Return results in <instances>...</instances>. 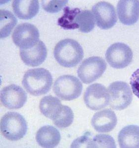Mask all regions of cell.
<instances>
[{
    "label": "cell",
    "instance_id": "6da1fadb",
    "mask_svg": "<svg viewBox=\"0 0 139 148\" xmlns=\"http://www.w3.org/2000/svg\"><path fill=\"white\" fill-rule=\"evenodd\" d=\"M22 84L31 95L39 96L46 94L51 90L53 77L50 71L44 68L29 69L23 76Z\"/></svg>",
    "mask_w": 139,
    "mask_h": 148
},
{
    "label": "cell",
    "instance_id": "7a4b0ae2",
    "mask_svg": "<svg viewBox=\"0 0 139 148\" xmlns=\"http://www.w3.org/2000/svg\"><path fill=\"white\" fill-rule=\"evenodd\" d=\"M55 59L60 66L72 68L80 63L84 57L83 48L77 41L66 38L59 41L54 51Z\"/></svg>",
    "mask_w": 139,
    "mask_h": 148
},
{
    "label": "cell",
    "instance_id": "3957f363",
    "mask_svg": "<svg viewBox=\"0 0 139 148\" xmlns=\"http://www.w3.org/2000/svg\"><path fill=\"white\" fill-rule=\"evenodd\" d=\"M27 124L24 118L18 113L8 112L1 121V131L6 138L12 141L20 140L27 132Z\"/></svg>",
    "mask_w": 139,
    "mask_h": 148
},
{
    "label": "cell",
    "instance_id": "277c9868",
    "mask_svg": "<svg viewBox=\"0 0 139 148\" xmlns=\"http://www.w3.org/2000/svg\"><path fill=\"white\" fill-rule=\"evenodd\" d=\"M83 85L78 78L74 76H60L55 81L53 90L55 94L61 100L72 101L81 95Z\"/></svg>",
    "mask_w": 139,
    "mask_h": 148
},
{
    "label": "cell",
    "instance_id": "5b68a950",
    "mask_svg": "<svg viewBox=\"0 0 139 148\" xmlns=\"http://www.w3.org/2000/svg\"><path fill=\"white\" fill-rule=\"evenodd\" d=\"M107 68L104 59L93 56L85 60L77 70V74L81 81L84 84L94 82L101 77Z\"/></svg>",
    "mask_w": 139,
    "mask_h": 148
},
{
    "label": "cell",
    "instance_id": "8992f818",
    "mask_svg": "<svg viewBox=\"0 0 139 148\" xmlns=\"http://www.w3.org/2000/svg\"><path fill=\"white\" fill-rule=\"evenodd\" d=\"M110 95L109 106L116 110H122L128 107L133 100V94L129 85L123 81H116L108 88Z\"/></svg>",
    "mask_w": 139,
    "mask_h": 148
},
{
    "label": "cell",
    "instance_id": "52a82bcc",
    "mask_svg": "<svg viewBox=\"0 0 139 148\" xmlns=\"http://www.w3.org/2000/svg\"><path fill=\"white\" fill-rule=\"evenodd\" d=\"M39 32L36 27L28 23L17 26L13 31V42L20 49H29L34 47L39 41Z\"/></svg>",
    "mask_w": 139,
    "mask_h": 148
},
{
    "label": "cell",
    "instance_id": "ba28073f",
    "mask_svg": "<svg viewBox=\"0 0 139 148\" xmlns=\"http://www.w3.org/2000/svg\"><path fill=\"white\" fill-rule=\"evenodd\" d=\"M133 57L132 50L124 43H115L109 46L106 53V59L108 64L116 69L128 66L132 62Z\"/></svg>",
    "mask_w": 139,
    "mask_h": 148
},
{
    "label": "cell",
    "instance_id": "9c48e42d",
    "mask_svg": "<svg viewBox=\"0 0 139 148\" xmlns=\"http://www.w3.org/2000/svg\"><path fill=\"white\" fill-rule=\"evenodd\" d=\"M86 106L93 110H99L109 105L110 95L108 89L102 84L95 83L89 86L84 95Z\"/></svg>",
    "mask_w": 139,
    "mask_h": 148
},
{
    "label": "cell",
    "instance_id": "30bf717a",
    "mask_svg": "<svg viewBox=\"0 0 139 148\" xmlns=\"http://www.w3.org/2000/svg\"><path fill=\"white\" fill-rule=\"evenodd\" d=\"M97 25L103 30H108L117 21L116 11L114 6L108 2H101L92 8Z\"/></svg>",
    "mask_w": 139,
    "mask_h": 148
},
{
    "label": "cell",
    "instance_id": "8fae6325",
    "mask_svg": "<svg viewBox=\"0 0 139 148\" xmlns=\"http://www.w3.org/2000/svg\"><path fill=\"white\" fill-rule=\"evenodd\" d=\"M27 100L26 92L20 86L12 84L3 88L1 92V101L8 109H18L23 107Z\"/></svg>",
    "mask_w": 139,
    "mask_h": 148
},
{
    "label": "cell",
    "instance_id": "7c38bea8",
    "mask_svg": "<svg viewBox=\"0 0 139 148\" xmlns=\"http://www.w3.org/2000/svg\"><path fill=\"white\" fill-rule=\"evenodd\" d=\"M117 13L123 24L134 25L139 19V1H120L117 5Z\"/></svg>",
    "mask_w": 139,
    "mask_h": 148
},
{
    "label": "cell",
    "instance_id": "4fadbf2b",
    "mask_svg": "<svg viewBox=\"0 0 139 148\" xmlns=\"http://www.w3.org/2000/svg\"><path fill=\"white\" fill-rule=\"evenodd\" d=\"M117 123L116 114L111 109H106L97 112L93 116L91 124L97 132H109L114 129Z\"/></svg>",
    "mask_w": 139,
    "mask_h": 148
},
{
    "label": "cell",
    "instance_id": "5bb4252c",
    "mask_svg": "<svg viewBox=\"0 0 139 148\" xmlns=\"http://www.w3.org/2000/svg\"><path fill=\"white\" fill-rule=\"evenodd\" d=\"M19 54L22 61L26 65L35 67L44 62L47 57V49L44 43L40 40L30 49H20Z\"/></svg>",
    "mask_w": 139,
    "mask_h": 148
},
{
    "label": "cell",
    "instance_id": "9a60e30c",
    "mask_svg": "<svg viewBox=\"0 0 139 148\" xmlns=\"http://www.w3.org/2000/svg\"><path fill=\"white\" fill-rule=\"evenodd\" d=\"M36 139L43 148H55L60 143L61 135L57 129L51 125L41 127L37 132Z\"/></svg>",
    "mask_w": 139,
    "mask_h": 148
},
{
    "label": "cell",
    "instance_id": "2e32d148",
    "mask_svg": "<svg viewBox=\"0 0 139 148\" xmlns=\"http://www.w3.org/2000/svg\"><path fill=\"white\" fill-rule=\"evenodd\" d=\"M12 7L15 15L22 20L32 19L38 14L39 10V3L37 0H15Z\"/></svg>",
    "mask_w": 139,
    "mask_h": 148
},
{
    "label": "cell",
    "instance_id": "e0dca14e",
    "mask_svg": "<svg viewBox=\"0 0 139 148\" xmlns=\"http://www.w3.org/2000/svg\"><path fill=\"white\" fill-rule=\"evenodd\" d=\"M65 106L57 97L48 95L43 97L40 101L39 108L40 111L45 117L54 121L56 120L61 115Z\"/></svg>",
    "mask_w": 139,
    "mask_h": 148
},
{
    "label": "cell",
    "instance_id": "ac0fdd59",
    "mask_svg": "<svg viewBox=\"0 0 139 148\" xmlns=\"http://www.w3.org/2000/svg\"><path fill=\"white\" fill-rule=\"evenodd\" d=\"M119 146L122 148H139V127L129 125L124 127L118 135Z\"/></svg>",
    "mask_w": 139,
    "mask_h": 148
},
{
    "label": "cell",
    "instance_id": "d6986e66",
    "mask_svg": "<svg viewBox=\"0 0 139 148\" xmlns=\"http://www.w3.org/2000/svg\"><path fill=\"white\" fill-rule=\"evenodd\" d=\"M76 29L82 33H88L93 31L95 26V19L89 10H79L74 19Z\"/></svg>",
    "mask_w": 139,
    "mask_h": 148
},
{
    "label": "cell",
    "instance_id": "ffe728a7",
    "mask_svg": "<svg viewBox=\"0 0 139 148\" xmlns=\"http://www.w3.org/2000/svg\"><path fill=\"white\" fill-rule=\"evenodd\" d=\"M1 38H7L17 23V18L11 12L6 10H0Z\"/></svg>",
    "mask_w": 139,
    "mask_h": 148
},
{
    "label": "cell",
    "instance_id": "44dd1931",
    "mask_svg": "<svg viewBox=\"0 0 139 148\" xmlns=\"http://www.w3.org/2000/svg\"><path fill=\"white\" fill-rule=\"evenodd\" d=\"M114 139L109 135L98 134L90 138L87 148H116Z\"/></svg>",
    "mask_w": 139,
    "mask_h": 148
},
{
    "label": "cell",
    "instance_id": "7402d4cb",
    "mask_svg": "<svg viewBox=\"0 0 139 148\" xmlns=\"http://www.w3.org/2000/svg\"><path fill=\"white\" fill-rule=\"evenodd\" d=\"M80 10L78 8L70 10L66 7L65 8V13L63 16L59 19L58 24L65 29H75L74 19L77 13Z\"/></svg>",
    "mask_w": 139,
    "mask_h": 148
},
{
    "label": "cell",
    "instance_id": "603a6c76",
    "mask_svg": "<svg viewBox=\"0 0 139 148\" xmlns=\"http://www.w3.org/2000/svg\"><path fill=\"white\" fill-rule=\"evenodd\" d=\"M74 120V113L70 107L65 106L63 112L60 117L54 121V123L60 128L70 127Z\"/></svg>",
    "mask_w": 139,
    "mask_h": 148
},
{
    "label": "cell",
    "instance_id": "cb8c5ba5",
    "mask_svg": "<svg viewBox=\"0 0 139 148\" xmlns=\"http://www.w3.org/2000/svg\"><path fill=\"white\" fill-rule=\"evenodd\" d=\"M42 6L47 12L54 13L58 12L66 5L68 1H42Z\"/></svg>",
    "mask_w": 139,
    "mask_h": 148
},
{
    "label": "cell",
    "instance_id": "d4e9b609",
    "mask_svg": "<svg viewBox=\"0 0 139 148\" xmlns=\"http://www.w3.org/2000/svg\"><path fill=\"white\" fill-rule=\"evenodd\" d=\"M130 85L133 92L139 99V69L134 72L131 76Z\"/></svg>",
    "mask_w": 139,
    "mask_h": 148
}]
</instances>
